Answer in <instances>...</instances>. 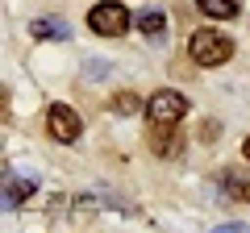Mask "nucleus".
<instances>
[{"instance_id":"6e6552de","label":"nucleus","mask_w":250,"mask_h":233,"mask_svg":"<svg viewBox=\"0 0 250 233\" xmlns=\"http://www.w3.org/2000/svg\"><path fill=\"white\" fill-rule=\"evenodd\" d=\"M29 196H34V179H9V192H4V204L9 208H17Z\"/></svg>"},{"instance_id":"9b49d317","label":"nucleus","mask_w":250,"mask_h":233,"mask_svg":"<svg viewBox=\"0 0 250 233\" xmlns=\"http://www.w3.org/2000/svg\"><path fill=\"white\" fill-rule=\"evenodd\" d=\"M242 154H246V162H250V137H246V142H242Z\"/></svg>"},{"instance_id":"423d86ee","label":"nucleus","mask_w":250,"mask_h":233,"mask_svg":"<svg viewBox=\"0 0 250 233\" xmlns=\"http://www.w3.org/2000/svg\"><path fill=\"white\" fill-rule=\"evenodd\" d=\"M196 9L205 13V17L229 21V17H238V0H196Z\"/></svg>"},{"instance_id":"7ed1b4c3","label":"nucleus","mask_w":250,"mask_h":233,"mask_svg":"<svg viewBox=\"0 0 250 233\" xmlns=\"http://www.w3.org/2000/svg\"><path fill=\"white\" fill-rule=\"evenodd\" d=\"M184 113H188L184 92L163 88V92H154V96L146 100V116H150L154 125H179V121H184Z\"/></svg>"},{"instance_id":"39448f33","label":"nucleus","mask_w":250,"mask_h":233,"mask_svg":"<svg viewBox=\"0 0 250 233\" xmlns=\"http://www.w3.org/2000/svg\"><path fill=\"white\" fill-rule=\"evenodd\" d=\"M29 34L38 38V42H54V38H67L71 29H67V21H59V17H38V21H29Z\"/></svg>"},{"instance_id":"f257e3e1","label":"nucleus","mask_w":250,"mask_h":233,"mask_svg":"<svg viewBox=\"0 0 250 233\" xmlns=\"http://www.w3.org/2000/svg\"><path fill=\"white\" fill-rule=\"evenodd\" d=\"M188 54H192V63H200V67H221V63L233 58V42L221 29H196V34L188 38Z\"/></svg>"},{"instance_id":"9d476101","label":"nucleus","mask_w":250,"mask_h":233,"mask_svg":"<svg viewBox=\"0 0 250 233\" xmlns=\"http://www.w3.org/2000/svg\"><path fill=\"white\" fill-rule=\"evenodd\" d=\"M113 108H117V113H134V108H138V96H134V92H121V96L113 100Z\"/></svg>"},{"instance_id":"0eeeda50","label":"nucleus","mask_w":250,"mask_h":233,"mask_svg":"<svg viewBox=\"0 0 250 233\" xmlns=\"http://www.w3.org/2000/svg\"><path fill=\"white\" fill-rule=\"evenodd\" d=\"M138 29L150 34V38H163V34H167V13H163V9H146L142 17H138Z\"/></svg>"},{"instance_id":"1a4fd4ad","label":"nucleus","mask_w":250,"mask_h":233,"mask_svg":"<svg viewBox=\"0 0 250 233\" xmlns=\"http://www.w3.org/2000/svg\"><path fill=\"white\" fill-rule=\"evenodd\" d=\"M225 192L233 200H250V179H238V175H225Z\"/></svg>"},{"instance_id":"20e7f679","label":"nucleus","mask_w":250,"mask_h":233,"mask_svg":"<svg viewBox=\"0 0 250 233\" xmlns=\"http://www.w3.org/2000/svg\"><path fill=\"white\" fill-rule=\"evenodd\" d=\"M46 129H50L54 142H80L83 121H80V113H75L71 104H50V113H46Z\"/></svg>"},{"instance_id":"f03ea898","label":"nucleus","mask_w":250,"mask_h":233,"mask_svg":"<svg viewBox=\"0 0 250 233\" xmlns=\"http://www.w3.org/2000/svg\"><path fill=\"white\" fill-rule=\"evenodd\" d=\"M129 25H134V17H129L125 4H117V0L92 4V13H88V29H92V34H100V38H121Z\"/></svg>"}]
</instances>
